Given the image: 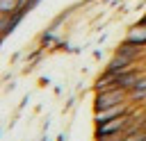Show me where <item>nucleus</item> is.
Instances as JSON below:
<instances>
[{"label": "nucleus", "instance_id": "nucleus-1", "mask_svg": "<svg viewBox=\"0 0 146 141\" xmlns=\"http://www.w3.org/2000/svg\"><path fill=\"white\" fill-rule=\"evenodd\" d=\"M125 98H128V91H123L121 86H110L105 91H98V96H96V109L121 105V102H125Z\"/></svg>", "mask_w": 146, "mask_h": 141}, {"label": "nucleus", "instance_id": "nucleus-2", "mask_svg": "<svg viewBox=\"0 0 146 141\" xmlns=\"http://www.w3.org/2000/svg\"><path fill=\"white\" fill-rule=\"evenodd\" d=\"M128 123H130V116H128V114L116 116V118H112V121H105V123H100V125L96 127V136L119 134V132H123V130H125V125H128Z\"/></svg>", "mask_w": 146, "mask_h": 141}, {"label": "nucleus", "instance_id": "nucleus-3", "mask_svg": "<svg viewBox=\"0 0 146 141\" xmlns=\"http://www.w3.org/2000/svg\"><path fill=\"white\" fill-rule=\"evenodd\" d=\"M128 114V105L121 102V105H114V107H105V109H96V125L105 123V121H112L116 116H123Z\"/></svg>", "mask_w": 146, "mask_h": 141}, {"label": "nucleus", "instance_id": "nucleus-4", "mask_svg": "<svg viewBox=\"0 0 146 141\" xmlns=\"http://www.w3.org/2000/svg\"><path fill=\"white\" fill-rule=\"evenodd\" d=\"M125 41L135 45H146V23H137L135 27H130Z\"/></svg>", "mask_w": 146, "mask_h": 141}, {"label": "nucleus", "instance_id": "nucleus-5", "mask_svg": "<svg viewBox=\"0 0 146 141\" xmlns=\"http://www.w3.org/2000/svg\"><path fill=\"white\" fill-rule=\"evenodd\" d=\"M141 48H144V45H135V43H128V41H125L123 45H119L116 55H119V57H123V59H128V61H137V57H139Z\"/></svg>", "mask_w": 146, "mask_h": 141}, {"label": "nucleus", "instance_id": "nucleus-6", "mask_svg": "<svg viewBox=\"0 0 146 141\" xmlns=\"http://www.w3.org/2000/svg\"><path fill=\"white\" fill-rule=\"evenodd\" d=\"M141 96H146V77H139L135 89L130 91V98H141Z\"/></svg>", "mask_w": 146, "mask_h": 141}, {"label": "nucleus", "instance_id": "nucleus-7", "mask_svg": "<svg viewBox=\"0 0 146 141\" xmlns=\"http://www.w3.org/2000/svg\"><path fill=\"white\" fill-rule=\"evenodd\" d=\"M146 130H128V134H123L121 141H144Z\"/></svg>", "mask_w": 146, "mask_h": 141}, {"label": "nucleus", "instance_id": "nucleus-8", "mask_svg": "<svg viewBox=\"0 0 146 141\" xmlns=\"http://www.w3.org/2000/svg\"><path fill=\"white\" fill-rule=\"evenodd\" d=\"M141 23H146V16H144V18H141Z\"/></svg>", "mask_w": 146, "mask_h": 141}, {"label": "nucleus", "instance_id": "nucleus-9", "mask_svg": "<svg viewBox=\"0 0 146 141\" xmlns=\"http://www.w3.org/2000/svg\"><path fill=\"white\" fill-rule=\"evenodd\" d=\"M144 141H146V136H144Z\"/></svg>", "mask_w": 146, "mask_h": 141}]
</instances>
